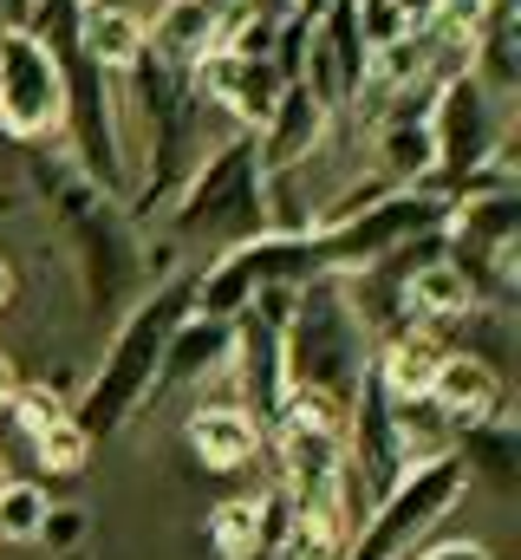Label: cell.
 I'll return each instance as SVG.
<instances>
[{
    "mask_svg": "<svg viewBox=\"0 0 521 560\" xmlns=\"http://www.w3.org/2000/svg\"><path fill=\"white\" fill-rule=\"evenodd\" d=\"M13 392V365H7V352H0V398Z\"/></svg>",
    "mask_w": 521,
    "mask_h": 560,
    "instance_id": "obj_26",
    "label": "cell"
},
{
    "mask_svg": "<svg viewBox=\"0 0 521 560\" xmlns=\"http://www.w3.org/2000/svg\"><path fill=\"white\" fill-rule=\"evenodd\" d=\"M59 189V209H66V235H72V248H79V275H85V300L99 306V313H118V300H125L137 275H143V248H137V229H130V215L118 209V196H105L99 183H85V176H66V183H53Z\"/></svg>",
    "mask_w": 521,
    "mask_h": 560,
    "instance_id": "obj_8",
    "label": "cell"
},
{
    "mask_svg": "<svg viewBox=\"0 0 521 560\" xmlns=\"http://www.w3.org/2000/svg\"><path fill=\"white\" fill-rule=\"evenodd\" d=\"M470 495V469L456 450H430V456H410L397 476H391L385 495H372L366 522L352 528L346 560H404L417 555V541Z\"/></svg>",
    "mask_w": 521,
    "mask_h": 560,
    "instance_id": "obj_4",
    "label": "cell"
},
{
    "mask_svg": "<svg viewBox=\"0 0 521 560\" xmlns=\"http://www.w3.org/2000/svg\"><path fill=\"white\" fill-rule=\"evenodd\" d=\"M483 0H437V20H456V26H476Z\"/></svg>",
    "mask_w": 521,
    "mask_h": 560,
    "instance_id": "obj_22",
    "label": "cell"
},
{
    "mask_svg": "<svg viewBox=\"0 0 521 560\" xmlns=\"http://www.w3.org/2000/svg\"><path fill=\"white\" fill-rule=\"evenodd\" d=\"M516 242H521L516 183H489V189H456V196H450V215H443V261L470 280L476 300L509 306V287H516Z\"/></svg>",
    "mask_w": 521,
    "mask_h": 560,
    "instance_id": "obj_6",
    "label": "cell"
},
{
    "mask_svg": "<svg viewBox=\"0 0 521 560\" xmlns=\"http://www.w3.org/2000/svg\"><path fill=\"white\" fill-rule=\"evenodd\" d=\"M46 489L39 482H26V476H7L0 482V541H39V528H46Z\"/></svg>",
    "mask_w": 521,
    "mask_h": 560,
    "instance_id": "obj_18",
    "label": "cell"
},
{
    "mask_svg": "<svg viewBox=\"0 0 521 560\" xmlns=\"http://www.w3.org/2000/svg\"><path fill=\"white\" fill-rule=\"evenodd\" d=\"M293 7H300V20H306V26H313V20L326 13V0H293Z\"/></svg>",
    "mask_w": 521,
    "mask_h": 560,
    "instance_id": "obj_24",
    "label": "cell"
},
{
    "mask_svg": "<svg viewBox=\"0 0 521 560\" xmlns=\"http://www.w3.org/2000/svg\"><path fill=\"white\" fill-rule=\"evenodd\" d=\"M280 372L287 392H313L333 411H352V398L372 378V332L346 293V275H313L293 287L280 326Z\"/></svg>",
    "mask_w": 521,
    "mask_h": 560,
    "instance_id": "obj_1",
    "label": "cell"
},
{
    "mask_svg": "<svg viewBox=\"0 0 521 560\" xmlns=\"http://www.w3.org/2000/svg\"><path fill=\"white\" fill-rule=\"evenodd\" d=\"M326 105L300 85V79H287L280 85V98H274V112L255 125V150H260V170H300L320 138H326Z\"/></svg>",
    "mask_w": 521,
    "mask_h": 560,
    "instance_id": "obj_11",
    "label": "cell"
},
{
    "mask_svg": "<svg viewBox=\"0 0 521 560\" xmlns=\"http://www.w3.org/2000/svg\"><path fill=\"white\" fill-rule=\"evenodd\" d=\"M66 98H59V66L33 26H0V131L13 143L59 138Z\"/></svg>",
    "mask_w": 521,
    "mask_h": 560,
    "instance_id": "obj_9",
    "label": "cell"
},
{
    "mask_svg": "<svg viewBox=\"0 0 521 560\" xmlns=\"http://www.w3.org/2000/svg\"><path fill=\"white\" fill-rule=\"evenodd\" d=\"M0 209H7V202H0Z\"/></svg>",
    "mask_w": 521,
    "mask_h": 560,
    "instance_id": "obj_28",
    "label": "cell"
},
{
    "mask_svg": "<svg viewBox=\"0 0 521 560\" xmlns=\"http://www.w3.org/2000/svg\"><path fill=\"white\" fill-rule=\"evenodd\" d=\"M430 398H437V411H443V418L463 430V423L502 411V405H509V385H502V365H489V359H476V352H463V346H450V339H443V359H437Z\"/></svg>",
    "mask_w": 521,
    "mask_h": 560,
    "instance_id": "obj_12",
    "label": "cell"
},
{
    "mask_svg": "<svg viewBox=\"0 0 521 560\" xmlns=\"http://www.w3.org/2000/svg\"><path fill=\"white\" fill-rule=\"evenodd\" d=\"M404 300H410V319H424V326H450L456 313H470L476 306V293H470V280L456 275L443 255H430L417 275H410V287H404Z\"/></svg>",
    "mask_w": 521,
    "mask_h": 560,
    "instance_id": "obj_17",
    "label": "cell"
},
{
    "mask_svg": "<svg viewBox=\"0 0 521 560\" xmlns=\"http://www.w3.org/2000/svg\"><path fill=\"white\" fill-rule=\"evenodd\" d=\"M502 112H509V98H496L476 79V66H456L437 79V92H430V183L443 196L470 189L502 156Z\"/></svg>",
    "mask_w": 521,
    "mask_h": 560,
    "instance_id": "obj_5",
    "label": "cell"
},
{
    "mask_svg": "<svg viewBox=\"0 0 521 560\" xmlns=\"http://www.w3.org/2000/svg\"><path fill=\"white\" fill-rule=\"evenodd\" d=\"M443 215H450V196L437 183H391L385 196L359 202L352 215L313 229V261H320V275H352V268L391 255L397 242H410L424 229H443Z\"/></svg>",
    "mask_w": 521,
    "mask_h": 560,
    "instance_id": "obj_7",
    "label": "cell"
},
{
    "mask_svg": "<svg viewBox=\"0 0 521 560\" xmlns=\"http://www.w3.org/2000/svg\"><path fill=\"white\" fill-rule=\"evenodd\" d=\"M404 560H496V555L476 548V541H443V548H424V555H404Z\"/></svg>",
    "mask_w": 521,
    "mask_h": 560,
    "instance_id": "obj_21",
    "label": "cell"
},
{
    "mask_svg": "<svg viewBox=\"0 0 521 560\" xmlns=\"http://www.w3.org/2000/svg\"><path fill=\"white\" fill-rule=\"evenodd\" d=\"M143 46L170 66H196L209 46H216V13L202 0H170L157 13V26H143Z\"/></svg>",
    "mask_w": 521,
    "mask_h": 560,
    "instance_id": "obj_16",
    "label": "cell"
},
{
    "mask_svg": "<svg viewBox=\"0 0 521 560\" xmlns=\"http://www.w3.org/2000/svg\"><path fill=\"white\" fill-rule=\"evenodd\" d=\"M33 20V0H0V26H26Z\"/></svg>",
    "mask_w": 521,
    "mask_h": 560,
    "instance_id": "obj_23",
    "label": "cell"
},
{
    "mask_svg": "<svg viewBox=\"0 0 521 560\" xmlns=\"http://www.w3.org/2000/svg\"><path fill=\"white\" fill-rule=\"evenodd\" d=\"M202 7H209V13H216V20H222V13H235V7H242V0H202Z\"/></svg>",
    "mask_w": 521,
    "mask_h": 560,
    "instance_id": "obj_25",
    "label": "cell"
},
{
    "mask_svg": "<svg viewBox=\"0 0 521 560\" xmlns=\"http://www.w3.org/2000/svg\"><path fill=\"white\" fill-rule=\"evenodd\" d=\"M260 443H267V430L242 405H196L189 411V450L209 469H248L260 456Z\"/></svg>",
    "mask_w": 521,
    "mask_h": 560,
    "instance_id": "obj_13",
    "label": "cell"
},
{
    "mask_svg": "<svg viewBox=\"0 0 521 560\" xmlns=\"http://www.w3.org/2000/svg\"><path fill=\"white\" fill-rule=\"evenodd\" d=\"M189 280L196 275H170L157 293H143L125 313V326L112 332L105 365L92 372L85 398L72 405V423H79L92 443L112 436V430H125L130 411H137L143 398H157V365H163V346H170L176 319L189 313Z\"/></svg>",
    "mask_w": 521,
    "mask_h": 560,
    "instance_id": "obj_2",
    "label": "cell"
},
{
    "mask_svg": "<svg viewBox=\"0 0 521 560\" xmlns=\"http://www.w3.org/2000/svg\"><path fill=\"white\" fill-rule=\"evenodd\" d=\"M13 300V275H7V261H0V306Z\"/></svg>",
    "mask_w": 521,
    "mask_h": 560,
    "instance_id": "obj_27",
    "label": "cell"
},
{
    "mask_svg": "<svg viewBox=\"0 0 521 560\" xmlns=\"http://www.w3.org/2000/svg\"><path fill=\"white\" fill-rule=\"evenodd\" d=\"M229 352H235V319H216V313H183L170 346H163V365H157V392H183V385H209L229 372Z\"/></svg>",
    "mask_w": 521,
    "mask_h": 560,
    "instance_id": "obj_10",
    "label": "cell"
},
{
    "mask_svg": "<svg viewBox=\"0 0 521 560\" xmlns=\"http://www.w3.org/2000/svg\"><path fill=\"white\" fill-rule=\"evenodd\" d=\"M170 229L183 242L216 248V255L267 229V170H260L255 131H235L229 143L202 150L183 170L176 202H170Z\"/></svg>",
    "mask_w": 521,
    "mask_h": 560,
    "instance_id": "obj_3",
    "label": "cell"
},
{
    "mask_svg": "<svg viewBox=\"0 0 521 560\" xmlns=\"http://www.w3.org/2000/svg\"><path fill=\"white\" fill-rule=\"evenodd\" d=\"M450 450L463 456V469L470 476H489V482H502V489H516V463H521V430L509 411H489V418L463 423L456 436H450Z\"/></svg>",
    "mask_w": 521,
    "mask_h": 560,
    "instance_id": "obj_14",
    "label": "cell"
},
{
    "mask_svg": "<svg viewBox=\"0 0 521 560\" xmlns=\"http://www.w3.org/2000/svg\"><path fill=\"white\" fill-rule=\"evenodd\" d=\"M26 456H33L39 469H53V476H79V469H85V456H92V436H85V430L72 423V411H66L59 423H46V430L33 436V450H26Z\"/></svg>",
    "mask_w": 521,
    "mask_h": 560,
    "instance_id": "obj_20",
    "label": "cell"
},
{
    "mask_svg": "<svg viewBox=\"0 0 521 560\" xmlns=\"http://www.w3.org/2000/svg\"><path fill=\"white\" fill-rule=\"evenodd\" d=\"M72 26H79V46L99 66H112V72H125L130 59L143 52V20L130 7H118V0H79Z\"/></svg>",
    "mask_w": 521,
    "mask_h": 560,
    "instance_id": "obj_15",
    "label": "cell"
},
{
    "mask_svg": "<svg viewBox=\"0 0 521 560\" xmlns=\"http://www.w3.org/2000/svg\"><path fill=\"white\" fill-rule=\"evenodd\" d=\"M216 548L229 560H255L267 548V502H222L216 509Z\"/></svg>",
    "mask_w": 521,
    "mask_h": 560,
    "instance_id": "obj_19",
    "label": "cell"
}]
</instances>
